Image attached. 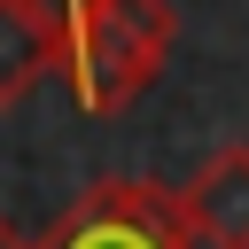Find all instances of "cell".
Returning a JSON list of instances; mask_svg holds the SVG:
<instances>
[{"mask_svg": "<svg viewBox=\"0 0 249 249\" xmlns=\"http://www.w3.org/2000/svg\"><path fill=\"white\" fill-rule=\"evenodd\" d=\"M171 39H179L171 0H78L62 16V78H70V101L86 117L132 109L163 78Z\"/></svg>", "mask_w": 249, "mask_h": 249, "instance_id": "6da1fadb", "label": "cell"}, {"mask_svg": "<svg viewBox=\"0 0 249 249\" xmlns=\"http://www.w3.org/2000/svg\"><path fill=\"white\" fill-rule=\"evenodd\" d=\"M31 249H202L179 195L156 179H101L86 187Z\"/></svg>", "mask_w": 249, "mask_h": 249, "instance_id": "7a4b0ae2", "label": "cell"}, {"mask_svg": "<svg viewBox=\"0 0 249 249\" xmlns=\"http://www.w3.org/2000/svg\"><path fill=\"white\" fill-rule=\"evenodd\" d=\"M179 210L202 249H249V140H226L218 156H202L195 179L179 187Z\"/></svg>", "mask_w": 249, "mask_h": 249, "instance_id": "3957f363", "label": "cell"}, {"mask_svg": "<svg viewBox=\"0 0 249 249\" xmlns=\"http://www.w3.org/2000/svg\"><path fill=\"white\" fill-rule=\"evenodd\" d=\"M47 70H62V8L0 0V109L31 101V86Z\"/></svg>", "mask_w": 249, "mask_h": 249, "instance_id": "277c9868", "label": "cell"}, {"mask_svg": "<svg viewBox=\"0 0 249 249\" xmlns=\"http://www.w3.org/2000/svg\"><path fill=\"white\" fill-rule=\"evenodd\" d=\"M0 249H31V241H23V233H16L8 218H0Z\"/></svg>", "mask_w": 249, "mask_h": 249, "instance_id": "5b68a950", "label": "cell"}, {"mask_svg": "<svg viewBox=\"0 0 249 249\" xmlns=\"http://www.w3.org/2000/svg\"><path fill=\"white\" fill-rule=\"evenodd\" d=\"M47 8H62V16H70V8H78V0H47Z\"/></svg>", "mask_w": 249, "mask_h": 249, "instance_id": "8992f818", "label": "cell"}]
</instances>
